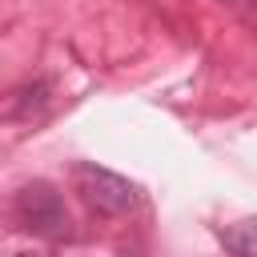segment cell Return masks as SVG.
Returning <instances> with one entry per match:
<instances>
[{
    "instance_id": "277c9868",
    "label": "cell",
    "mask_w": 257,
    "mask_h": 257,
    "mask_svg": "<svg viewBox=\"0 0 257 257\" xmlns=\"http://www.w3.org/2000/svg\"><path fill=\"white\" fill-rule=\"evenodd\" d=\"M20 257H40V253H20Z\"/></svg>"
},
{
    "instance_id": "3957f363",
    "label": "cell",
    "mask_w": 257,
    "mask_h": 257,
    "mask_svg": "<svg viewBox=\"0 0 257 257\" xmlns=\"http://www.w3.org/2000/svg\"><path fill=\"white\" fill-rule=\"evenodd\" d=\"M217 237H221V245H225L233 257H257V217L233 221V225H225Z\"/></svg>"
},
{
    "instance_id": "7a4b0ae2",
    "label": "cell",
    "mask_w": 257,
    "mask_h": 257,
    "mask_svg": "<svg viewBox=\"0 0 257 257\" xmlns=\"http://www.w3.org/2000/svg\"><path fill=\"white\" fill-rule=\"evenodd\" d=\"M72 181H76V193H80L96 213H128V209L137 205V185H128L124 177H116V173H108V169L76 165Z\"/></svg>"
},
{
    "instance_id": "6da1fadb",
    "label": "cell",
    "mask_w": 257,
    "mask_h": 257,
    "mask_svg": "<svg viewBox=\"0 0 257 257\" xmlns=\"http://www.w3.org/2000/svg\"><path fill=\"white\" fill-rule=\"evenodd\" d=\"M16 221L40 237H68V213H64V201L52 185L44 181H32L16 193Z\"/></svg>"
}]
</instances>
